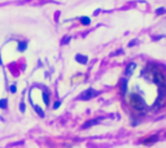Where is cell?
Instances as JSON below:
<instances>
[{"instance_id":"6da1fadb","label":"cell","mask_w":166,"mask_h":148,"mask_svg":"<svg viewBox=\"0 0 166 148\" xmlns=\"http://www.w3.org/2000/svg\"><path fill=\"white\" fill-rule=\"evenodd\" d=\"M130 104H131V107H133L134 109L139 111V112L145 111V108H147L145 100L143 99L139 94H131L130 95Z\"/></svg>"},{"instance_id":"7a4b0ae2","label":"cell","mask_w":166,"mask_h":148,"mask_svg":"<svg viewBox=\"0 0 166 148\" xmlns=\"http://www.w3.org/2000/svg\"><path fill=\"white\" fill-rule=\"evenodd\" d=\"M153 82L157 84L158 87H166V79H165V75L164 73L156 70L153 73Z\"/></svg>"},{"instance_id":"3957f363","label":"cell","mask_w":166,"mask_h":148,"mask_svg":"<svg viewBox=\"0 0 166 148\" xmlns=\"http://www.w3.org/2000/svg\"><path fill=\"white\" fill-rule=\"evenodd\" d=\"M97 95H99V92H97V91H95L94 88H87L84 92L81 94V96H79V98H81L83 101H87V100H91L92 98H95V96H97Z\"/></svg>"},{"instance_id":"277c9868","label":"cell","mask_w":166,"mask_h":148,"mask_svg":"<svg viewBox=\"0 0 166 148\" xmlns=\"http://www.w3.org/2000/svg\"><path fill=\"white\" fill-rule=\"evenodd\" d=\"M135 69H136V64L135 62H130V64H127V66H126V69H125V74L126 75H131Z\"/></svg>"},{"instance_id":"5b68a950","label":"cell","mask_w":166,"mask_h":148,"mask_svg":"<svg viewBox=\"0 0 166 148\" xmlns=\"http://www.w3.org/2000/svg\"><path fill=\"white\" fill-rule=\"evenodd\" d=\"M75 61H77V62H79V64L86 65V64L88 62V57H87V56H84V55L78 53V55H75Z\"/></svg>"},{"instance_id":"8992f818","label":"cell","mask_w":166,"mask_h":148,"mask_svg":"<svg viewBox=\"0 0 166 148\" xmlns=\"http://www.w3.org/2000/svg\"><path fill=\"white\" fill-rule=\"evenodd\" d=\"M156 142H158V135H152L151 138H148V139H145L143 143L144 144H147V146H149V144H153V143H156Z\"/></svg>"},{"instance_id":"52a82bcc","label":"cell","mask_w":166,"mask_h":148,"mask_svg":"<svg viewBox=\"0 0 166 148\" xmlns=\"http://www.w3.org/2000/svg\"><path fill=\"white\" fill-rule=\"evenodd\" d=\"M99 122H100V119H99V118H97V119H90V121L84 122L83 129H88V127H91V126H94V125H97Z\"/></svg>"},{"instance_id":"ba28073f","label":"cell","mask_w":166,"mask_h":148,"mask_svg":"<svg viewBox=\"0 0 166 148\" xmlns=\"http://www.w3.org/2000/svg\"><path fill=\"white\" fill-rule=\"evenodd\" d=\"M20 52H25L27 49V42H18V45H17Z\"/></svg>"},{"instance_id":"9c48e42d","label":"cell","mask_w":166,"mask_h":148,"mask_svg":"<svg viewBox=\"0 0 166 148\" xmlns=\"http://www.w3.org/2000/svg\"><path fill=\"white\" fill-rule=\"evenodd\" d=\"M121 92H122V95L127 92V79H123L121 83Z\"/></svg>"},{"instance_id":"30bf717a","label":"cell","mask_w":166,"mask_h":148,"mask_svg":"<svg viewBox=\"0 0 166 148\" xmlns=\"http://www.w3.org/2000/svg\"><path fill=\"white\" fill-rule=\"evenodd\" d=\"M81 22H82V25H84V26H88L90 24H91V18L90 17H87V16H83V17H81Z\"/></svg>"},{"instance_id":"8fae6325","label":"cell","mask_w":166,"mask_h":148,"mask_svg":"<svg viewBox=\"0 0 166 148\" xmlns=\"http://www.w3.org/2000/svg\"><path fill=\"white\" fill-rule=\"evenodd\" d=\"M43 101H44L45 105H49V95L45 92V91L43 92Z\"/></svg>"},{"instance_id":"7c38bea8","label":"cell","mask_w":166,"mask_h":148,"mask_svg":"<svg viewBox=\"0 0 166 148\" xmlns=\"http://www.w3.org/2000/svg\"><path fill=\"white\" fill-rule=\"evenodd\" d=\"M8 107V100L7 99H0V108L1 109H5Z\"/></svg>"},{"instance_id":"4fadbf2b","label":"cell","mask_w":166,"mask_h":148,"mask_svg":"<svg viewBox=\"0 0 166 148\" xmlns=\"http://www.w3.org/2000/svg\"><path fill=\"white\" fill-rule=\"evenodd\" d=\"M34 109L36 111V113H38V114L40 116V117H44V112H43V109H42L40 107H38V105H34Z\"/></svg>"},{"instance_id":"5bb4252c","label":"cell","mask_w":166,"mask_h":148,"mask_svg":"<svg viewBox=\"0 0 166 148\" xmlns=\"http://www.w3.org/2000/svg\"><path fill=\"white\" fill-rule=\"evenodd\" d=\"M166 13V8H158L156 10V14L157 16H161V14H165Z\"/></svg>"},{"instance_id":"9a60e30c","label":"cell","mask_w":166,"mask_h":148,"mask_svg":"<svg viewBox=\"0 0 166 148\" xmlns=\"http://www.w3.org/2000/svg\"><path fill=\"white\" fill-rule=\"evenodd\" d=\"M60 105H61V100H57V101H55V104H53V109L56 111V109H59L60 108Z\"/></svg>"},{"instance_id":"2e32d148","label":"cell","mask_w":166,"mask_h":148,"mask_svg":"<svg viewBox=\"0 0 166 148\" xmlns=\"http://www.w3.org/2000/svg\"><path fill=\"white\" fill-rule=\"evenodd\" d=\"M16 91H17V86H16V84H12V86H10V92L14 94Z\"/></svg>"},{"instance_id":"e0dca14e","label":"cell","mask_w":166,"mask_h":148,"mask_svg":"<svg viewBox=\"0 0 166 148\" xmlns=\"http://www.w3.org/2000/svg\"><path fill=\"white\" fill-rule=\"evenodd\" d=\"M20 109H21V112H25V103L20 104Z\"/></svg>"},{"instance_id":"ac0fdd59","label":"cell","mask_w":166,"mask_h":148,"mask_svg":"<svg viewBox=\"0 0 166 148\" xmlns=\"http://www.w3.org/2000/svg\"><path fill=\"white\" fill-rule=\"evenodd\" d=\"M136 43H138V40H131V42L129 43V47H133V45H135Z\"/></svg>"},{"instance_id":"d6986e66","label":"cell","mask_w":166,"mask_h":148,"mask_svg":"<svg viewBox=\"0 0 166 148\" xmlns=\"http://www.w3.org/2000/svg\"><path fill=\"white\" fill-rule=\"evenodd\" d=\"M122 52H123V49H119V51H117V52L114 53V55H119V53H122Z\"/></svg>"},{"instance_id":"ffe728a7","label":"cell","mask_w":166,"mask_h":148,"mask_svg":"<svg viewBox=\"0 0 166 148\" xmlns=\"http://www.w3.org/2000/svg\"><path fill=\"white\" fill-rule=\"evenodd\" d=\"M0 65H3V61H1V57H0Z\"/></svg>"}]
</instances>
